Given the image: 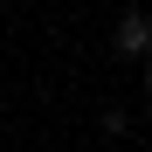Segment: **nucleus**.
Here are the masks:
<instances>
[{
  "label": "nucleus",
  "instance_id": "obj_1",
  "mask_svg": "<svg viewBox=\"0 0 152 152\" xmlns=\"http://www.w3.org/2000/svg\"><path fill=\"white\" fill-rule=\"evenodd\" d=\"M145 48H152V21L145 14H124L118 21V56H145Z\"/></svg>",
  "mask_w": 152,
  "mask_h": 152
},
{
  "label": "nucleus",
  "instance_id": "obj_2",
  "mask_svg": "<svg viewBox=\"0 0 152 152\" xmlns=\"http://www.w3.org/2000/svg\"><path fill=\"white\" fill-rule=\"evenodd\" d=\"M145 90H152V62H145Z\"/></svg>",
  "mask_w": 152,
  "mask_h": 152
}]
</instances>
